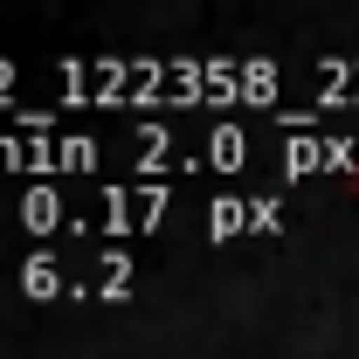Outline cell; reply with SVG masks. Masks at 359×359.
I'll use <instances>...</instances> for the list:
<instances>
[{
    "instance_id": "6da1fadb",
    "label": "cell",
    "mask_w": 359,
    "mask_h": 359,
    "mask_svg": "<svg viewBox=\"0 0 359 359\" xmlns=\"http://www.w3.org/2000/svg\"><path fill=\"white\" fill-rule=\"evenodd\" d=\"M173 208L166 187H104L90 201H69V194H21L14 201V222L21 228H104V235H125V228H159V215Z\"/></svg>"
},
{
    "instance_id": "7a4b0ae2",
    "label": "cell",
    "mask_w": 359,
    "mask_h": 359,
    "mask_svg": "<svg viewBox=\"0 0 359 359\" xmlns=\"http://www.w3.org/2000/svg\"><path fill=\"white\" fill-rule=\"evenodd\" d=\"M104 159L97 138H7L0 132V173H83Z\"/></svg>"
},
{
    "instance_id": "3957f363",
    "label": "cell",
    "mask_w": 359,
    "mask_h": 359,
    "mask_svg": "<svg viewBox=\"0 0 359 359\" xmlns=\"http://www.w3.org/2000/svg\"><path fill=\"white\" fill-rule=\"evenodd\" d=\"M283 222V201H215L208 208V235H242V228H276Z\"/></svg>"
},
{
    "instance_id": "277c9868",
    "label": "cell",
    "mask_w": 359,
    "mask_h": 359,
    "mask_svg": "<svg viewBox=\"0 0 359 359\" xmlns=\"http://www.w3.org/2000/svg\"><path fill=\"white\" fill-rule=\"evenodd\" d=\"M346 159H353L346 138H332V145H290V152H283L290 173H325V166H346Z\"/></svg>"
}]
</instances>
